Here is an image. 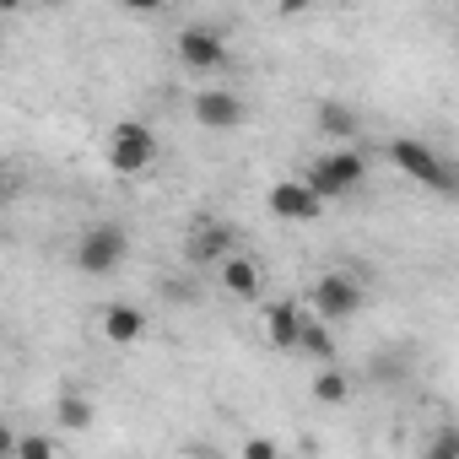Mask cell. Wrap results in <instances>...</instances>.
Segmentation results:
<instances>
[{
	"label": "cell",
	"mask_w": 459,
	"mask_h": 459,
	"mask_svg": "<svg viewBox=\"0 0 459 459\" xmlns=\"http://www.w3.org/2000/svg\"><path fill=\"white\" fill-rule=\"evenodd\" d=\"M308 189L330 205V200H346V195H357L362 184H368V152L357 146V141H346V146H330L325 157H314L308 162Z\"/></svg>",
	"instance_id": "cell-1"
},
{
	"label": "cell",
	"mask_w": 459,
	"mask_h": 459,
	"mask_svg": "<svg viewBox=\"0 0 459 459\" xmlns=\"http://www.w3.org/2000/svg\"><path fill=\"white\" fill-rule=\"evenodd\" d=\"M125 255H130V233L119 221H92V227H82V238L71 244V260H76L82 276H114L125 265Z\"/></svg>",
	"instance_id": "cell-2"
},
{
	"label": "cell",
	"mask_w": 459,
	"mask_h": 459,
	"mask_svg": "<svg viewBox=\"0 0 459 459\" xmlns=\"http://www.w3.org/2000/svg\"><path fill=\"white\" fill-rule=\"evenodd\" d=\"M157 157H162V146H157V130H152V125H141V119H119V125L108 130V168H114L119 178H141V173H152Z\"/></svg>",
	"instance_id": "cell-3"
},
{
	"label": "cell",
	"mask_w": 459,
	"mask_h": 459,
	"mask_svg": "<svg viewBox=\"0 0 459 459\" xmlns=\"http://www.w3.org/2000/svg\"><path fill=\"white\" fill-rule=\"evenodd\" d=\"M384 162H389L394 173L427 184V189H454V168H448V157H443L437 146L416 141V135H394V141L384 146Z\"/></svg>",
	"instance_id": "cell-4"
},
{
	"label": "cell",
	"mask_w": 459,
	"mask_h": 459,
	"mask_svg": "<svg viewBox=\"0 0 459 459\" xmlns=\"http://www.w3.org/2000/svg\"><path fill=\"white\" fill-rule=\"evenodd\" d=\"M362 303H368V287H362L357 276H346V271H325V276L308 287V308H314L325 325H346V319H357Z\"/></svg>",
	"instance_id": "cell-5"
},
{
	"label": "cell",
	"mask_w": 459,
	"mask_h": 459,
	"mask_svg": "<svg viewBox=\"0 0 459 459\" xmlns=\"http://www.w3.org/2000/svg\"><path fill=\"white\" fill-rule=\"evenodd\" d=\"M173 55H178V65L184 71H195V76H221L227 71V60H233V49H227V39L216 33V28H178V39H173Z\"/></svg>",
	"instance_id": "cell-6"
},
{
	"label": "cell",
	"mask_w": 459,
	"mask_h": 459,
	"mask_svg": "<svg viewBox=\"0 0 459 459\" xmlns=\"http://www.w3.org/2000/svg\"><path fill=\"white\" fill-rule=\"evenodd\" d=\"M189 114L200 130H244L249 125V103L238 92H227V87H200L189 98Z\"/></svg>",
	"instance_id": "cell-7"
},
{
	"label": "cell",
	"mask_w": 459,
	"mask_h": 459,
	"mask_svg": "<svg viewBox=\"0 0 459 459\" xmlns=\"http://www.w3.org/2000/svg\"><path fill=\"white\" fill-rule=\"evenodd\" d=\"M227 249H238V227L233 221H221V216L189 221V233H184V260L189 265H216Z\"/></svg>",
	"instance_id": "cell-8"
},
{
	"label": "cell",
	"mask_w": 459,
	"mask_h": 459,
	"mask_svg": "<svg viewBox=\"0 0 459 459\" xmlns=\"http://www.w3.org/2000/svg\"><path fill=\"white\" fill-rule=\"evenodd\" d=\"M216 287L233 298V303H255L265 292V265L255 255H244V249H227L216 260Z\"/></svg>",
	"instance_id": "cell-9"
},
{
	"label": "cell",
	"mask_w": 459,
	"mask_h": 459,
	"mask_svg": "<svg viewBox=\"0 0 459 459\" xmlns=\"http://www.w3.org/2000/svg\"><path fill=\"white\" fill-rule=\"evenodd\" d=\"M265 205L281 216V221H319L325 216V200L308 189V178H276L265 189Z\"/></svg>",
	"instance_id": "cell-10"
},
{
	"label": "cell",
	"mask_w": 459,
	"mask_h": 459,
	"mask_svg": "<svg viewBox=\"0 0 459 459\" xmlns=\"http://www.w3.org/2000/svg\"><path fill=\"white\" fill-rule=\"evenodd\" d=\"M98 330H103V341H114V346H135V341L152 330V319H146V308H135V303H103V308H98Z\"/></svg>",
	"instance_id": "cell-11"
},
{
	"label": "cell",
	"mask_w": 459,
	"mask_h": 459,
	"mask_svg": "<svg viewBox=\"0 0 459 459\" xmlns=\"http://www.w3.org/2000/svg\"><path fill=\"white\" fill-rule=\"evenodd\" d=\"M298 325H303V303H298V298H276V303H265V319H260V330H265V346H276V351H292V341H298Z\"/></svg>",
	"instance_id": "cell-12"
},
{
	"label": "cell",
	"mask_w": 459,
	"mask_h": 459,
	"mask_svg": "<svg viewBox=\"0 0 459 459\" xmlns=\"http://www.w3.org/2000/svg\"><path fill=\"white\" fill-rule=\"evenodd\" d=\"M314 125H319V135L330 141V146H346V141H357L362 135V119H357V108H346V103H319V114H314Z\"/></svg>",
	"instance_id": "cell-13"
},
{
	"label": "cell",
	"mask_w": 459,
	"mask_h": 459,
	"mask_svg": "<svg viewBox=\"0 0 459 459\" xmlns=\"http://www.w3.org/2000/svg\"><path fill=\"white\" fill-rule=\"evenodd\" d=\"M292 351H303L308 362H335V335H330V325H325L314 308H303V325H298Z\"/></svg>",
	"instance_id": "cell-14"
},
{
	"label": "cell",
	"mask_w": 459,
	"mask_h": 459,
	"mask_svg": "<svg viewBox=\"0 0 459 459\" xmlns=\"http://www.w3.org/2000/svg\"><path fill=\"white\" fill-rule=\"evenodd\" d=\"M308 394H314L319 405H346V400H351V373H341L335 362H319V373H314Z\"/></svg>",
	"instance_id": "cell-15"
},
{
	"label": "cell",
	"mask_w": 459,
	"mask_h": 459,
	"mask_svg": "<svg viewBox=\"0 0 459 459\" xmlns=\"http://www.w3.org/2000/svg\"><path fill=\"white\" fill-rule=\"evenodd\" d=\"M92 416H98V411H92V400H87L82 389H65V394H60V405H55V421H60L65 432H87V427H92Z\"/></svg>",
	"instance_id": "cell-16"
},
{
	"label": "cell",
	"mask_w": 459,
	"mask_h": 459,
	"mask_svg": "<svg viewBox=\"0 0 459 459\" xmlns=\"http://www.w3.org/2000/svg\"><path fill=\"white\" fill-rule=\"evenodd\" d=\"M55 448H60V437H49V432H22L17 437V454L22 459H49Z\"/></svg>",
	"instance_id": "cell-17"
},
{
	"label": "cell",
	"mask_w": 459,
	"mask_h": 459,
	"mask_svg": "<svg viewBox=\"0 0 459 459\" xmlns=\"http://www.w3.org/2000/svg\"><path fill=\"white\" fill-rule=\"evenodd\" d=\"M281 448H276V437H249L244 443V459H276Z\"/></svg>",
	"instance_id": "cell-18"
},
{
	"label": "cell",
	"mask_w": 459,
	"mask_h": 459,
	"mask_svg": "<svg viewBox=\"0 0 459 459\" xmlns=\"http://www.w3.org/2000/svg\"><path fill=\"white\" fill-rule=\"evenodd\" d=\"M119 6H125V12H135V17H157L168 0H119Z\"/></svg>",
	"instance_id": "cell-19"
},
{
	"label": "cell",
	"mask_w": 459,
	"mask_h": 459,
	"mask_svg": "<svg viewBox=\"0 0 459 459\" xmlns=\"http://www.w3.org/2000/svg\"><path fill=\"white\" fill-rule=\"evenodd\" d=\"M276 12L281 17H303V12H314V0H276Z\"/></svg>",
	"instance_id": "cell-20"
},
{
	"label": "cell",
	"mask_w": 459,
	"mask_h": 459,
	"mask_svg": "<svg viewBox=\"0 0 459 459\" xmlns=\"http://www.w3.org/2000/svg\"><path fill=\"white\" fill-rule=\"evenodd\" d=\"M6 454H17V432H12V427H0V459H6Z\"/></svg>",
	"instance_id": "cell-21"
},
{
	"label": "cell",
	"mask_w": 459,
	"mask_h": 459,
	"mask_svg": "<svg viewBox=\"0 0 459 459\" xmlns=\"http://www.w3.org/2000/svg\"><path fill=\"white\" fill-rule=\"evenodd\" d=\"M28 0H0V17H12V12H22Z\"/></svg>",
	"instance_id": "cell-22"
},
{
	"label": "cell",
	"mask_w": 459,
	"mask_h": 459,
	"mask_svg": "<svg viewBox=\"0 0 459 459\" xmlns=\"http://www.w3.org/2000/svg\"><path fill=\"white\" fill-rule=\"evenodd\" d=\"M314 6H341V0H314Z\"/></svg>",
	"instance_id": "cell-23"
},
{
	"label": "cell",
	"mask_w": 459,
	"mask_h": 459,
	"mask_svg": "<svg viewBox=\"0 0 459 459\" xmlns=\"http://www.w3.org/2000/svg\"><path fill=\"white\" fill-rule=\"evenodd\" d=\"M0 55H6V28H0Z\"/></svg>",
	"instance_id": "cell-24"
},
{
	"label": "cell",
	"mask_w": 459,
	"mask_h": 459,
	"mask_svg": "<svg viewBox=\"0 0 459 459\" xmlns=\"http://www.w3.org/2000/svg\"><path fill=\"white\" fill-rule=\"evenodd\" d=\"M44 6H55V0H44Z\"/></svg>",
	"instance_id": "cell-25"
},
{
	"label": "cell",
	"mask_w": 459,
	"mask_h": 459,
	"mask_svg": "<svg viewBox=\"0 0 459 459\" xmlns=\"http://www.w3.org/2000/svg\"><path fill=\"white\" fill-rule=\"evenodd\" d=\"M0 205H6V195H0Z\"/></svg>",
	"instance_id": "cell-26"
}]
</instances>
